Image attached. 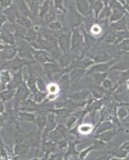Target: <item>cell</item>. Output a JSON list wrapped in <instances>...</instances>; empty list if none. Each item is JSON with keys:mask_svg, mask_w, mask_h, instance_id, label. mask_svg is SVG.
<instances>
[{"mask_svg": "<svg viewBox=\"0 0 129 160\" xmlns=\"http://www.w3.org/2000/svg\"><path fill=\"white\" fill-rule=\"evenodd\" d=\"M0 35H1V41L8 45H15V37L13 31L10 28V22H6L1 29H0Z\"/></svg>", "mask_w": 129, "mask_h": 160, "instance_id": "6da1fadb", "label": "cell"}, {"mask_svg": "<svg viewBox=\"0 0 129 160\" xmlns=\"http://www.w3.org/2000/svg\"><path fill=\"white\" fill-rule=\"evenodd\" d=\"M17 55H18V48L15 45L10 46L7 49L0 51V58L3 61L14 59L17 56Z\"/></svg>", "mask_w": 129, "mask_h": 160, "instance_id": "7a4b0ae2", "label": "cell"}, {"mask_svg": "<svg viewBox=\"0 0 129 160\" xmlns=\"http://www.w3.org/2000/svg\"><path fill=\"white\" fill-rule=\"evenodd\" d=\"M13 75H11V71L8 69H1L0 70V85H1V90L7 89L8 84L11 82Z\"/></svg>", "mask_w": 129, "mask_h": 160, "instance_id": "3957f363", "label": "cell"}, {"mask_svg": "<svg viewBox=\"0 0 129 160\" xmlns=\"http://www.w3.org/2000/svg\"><path fill=\"white\" fill-rule=\"evenodd\" d=\"M2 13L7 16L8 20L10 22H11V23H14L15 22H16V19L19 17L17 7L14 3H13V5L11 6L10 8L3 10V11H2Z\"/></svg>", "mask_w": 129, "mask_h": 160, "instance_id": "277c9868", "label": "cell"}, {"mask_svg": "<svg viewBox=\"0 0 129 160\" xmlns=\"http://www.w3.org/2000/svg\"><path fill=\"white\" fill-rule=\"evenodd\" d=\"M23 82V75H22V70L20 69L15 73V75L12 76L11 82L8 84L7 89H11L16 91L18 89V88L19 87L21 84Z\"/></svg>", "mask_w": 129, "mask_h": 160, "instance_id": "5b68a950", "label": "cell"}, {"mask_svg": "<svg viewBox=\"0 0 129 160\" xmlns=\"http://www.w3.org/2000/svg\"><path fill=\"white\" fill-rule=\"evenodd\" d=\"M15 90L6 89L0 92V98L3 102H8L12 101L15 95Z\"/></svg>", "mask_w": 129, "mask_h": 160, "instance_id": "8992f818", "label": "cell"}, {"mask_svg": "<svg viewBox=\"0 0 129 160\" xmlns=\"http://www.w3.org/2000/svg\"><path fill=\"white\" fill-rule=\"evenodd\" d=\"M27 139H28L30 145L33 146V147L38 148L39 146L40 138H39L38 133L35 131H32L30 133H28V135H27Z\"/></svg>", "mask_w": 129, "mask_h": 160, "instance_id": "52a82bcc", "label": "cell"}, {"mask_svg": "<svg viewBox=\"0 0 129 160\" xmlns=\"http://www.w3.org/2000/svg\"><path fill=\"white\" fill-rule=\"evenodd\" d=\"M18 119L23 122H32L35 119V116L24 111H19L18 114Z\"/></svg>", "mask_w": 129, "mask_h": 160, "instance_id": "ba28073f", "label": "cell"}, {"mask_svg": "<svg viewBox=\"0 0 129 160\" xmlns=\"http://www.w3.org/2000/svg\"><path fill=\"white\" fill-rule=\"evenodd\" d=\"M93 127L90 124H84L79 127V132L82 135H88L91 132Z\"/></svg>", "mask_w": 129, "mask_h": 160, "instance_id": "9c48e42d", "label": "cell"}, {"mask_svg": "<svg viewBox=\"0 0 129 160\" xmlns=\"http://www.w3.org/2000/svg\"><path fill=\"white\" fill-rule=\"evenodd\" d=\"M47 89L48 92L50 93V95H56L59 91V88L58 85L55 83H50L49 85L47 86Z\"/></svg>", "mask_w": 129, "mask_h": 160, "instance_id": "30bf717a", "label": "cell"}, {"mask_svg": "<svg viewBox=\"0 0 129 160\" xmlns=\"http://www.w3.org/2000/svg\"><path fill=\"white\" fill-rule=\"evenodd\" d=\"M13 3H14L13 0H0V7L3 8V10L10 8L13 5Z\"/></svg>", "mask_w": 129, "mask_h": 160, "instance_id": "8fae6325", "label": "cell"}, {"mask_svg": "<svg viewBox=\"0 0 129 160\" xmlns=\"http://www.w3.org/2000/svg\"><path fill=\"white\" fill-rule=\"evenodd\" d=\"M16 22H18L19 25L24 26V27H27V26L30 25L29 21H28L26 18H24V17H20V16L18 17V18L16 19Z\"/></svg>", "mask_w": 129, "mask_h": 160, "instance_id": "7c38bea8", "label": "cell"}, {"mask_svg": "<svg viewBox=\"0 0 129 160\" xmlns=\"http://www.w3.org/2000/svg\"><path fill=\"white\" fill-rule=\"evenodd\" d=\"M7 21H8V18L2 13V15H0V29L3 27V25L7 22Z\"/></svg>", "mask_w": 129, "mask_h": 160, "instance_id": "4fadbf2b", "label": "cell"}, {"mask_svg": "<svg viewBox=\"0 0 129 160\" xmlns=\"http://www.w3.org/2000/svg\"><path fill=\"white\" fill-rule=\"evenodd\" d=\"M100 31H101V28H100V27H99V26H97V25L93 26L92 28H91V32H92L93 34H95V35L100 34Z\"/></svg>", "mask_w": 129, "mask_h": 160, "instance_id": "5bb4252c", "label": "cell"}, {"mask_svg": "<svg viewBox=\"0 0 129 160\" xmlns=\"http://www.w3.org/2000/svg\"><path fill=\"white\" fill-rule=\"evenodd\" d=\"M6 111L5 106H4V102H3L1 98H0V114H4Z\"/></svg>", "mask_w": 129, "mask_h": 160, "instance_id": "9a60e30c", "label": "cell"}, {"mask_svg": "<svg viewBox=\"0 0 129 160\" xmlns=\"http://www.w3.org/2000/svg\"><path fill=\"white\" fill-rule=\"evenodd\" d=\"M10 46L11 45H8V44H6L4 42H3L2 41H0V51H3V50L7 49L8 48H9Z\"/></svg>", "mask_w": 129, "mask_h": 160, "instance_id": "2e32d148", "label": "cell"}, {"mask_svg": "<svg viewBox=\"0 0 129 160\" xmlns=\"http://www.w3.org/2000/svg\"><path fill=\"white\" fill-rule=\"evenodd\" d=\"M60 155H53L48 160H61Z\"/></svg>", "mask_w": 129, "mask_h": 160, "instance_id": "e0dca14e", "label": "cell"}, {"mask_svg": "<svg viewBox=\"0 0 129 160\" xmlns=\"http://www.w3.org/2000/svg\"><path fill=\"white\" fill-rule=\"evenodd\" d=\"M30 160H47V157H46V158H32V159H30Z\"/></svg>", "mask_w": 129, "mask_h": 160, "instance_id": "ac0fdd59", "label": "cell"}, {"mask_svg": "<svg viewBox=\"0 0 129 160\" xmlns=\"http://www.w3.org/2000/svg\"><path fill=\"white\" fill-rule=\"evenodd\" d=\"M0 160H3V156L1 155V153H0Z\"/></svg>", "mask_w": 129, "mask_h": 160, "instance_id": "d6986e66", "label": "cell"}, {"mask_svg": "<svg viewBox=\"0 0 129 160\" xmlns=\"http://www.w3.org/2000/svg\"><path fill=\"white\" fill-rule=\"evenodd\" d=\"M3 11V8H1V7H0V12H2Z\"/></svg>", "mask_w": 129, "mask_h": 160, "instance_id": "ffe728a7", "label": "cell"}, {"mask_svg": "<svg viewBox=\"0 0 129 160\" xmlns=\"http://www.w3.org/2000/svg\"><path fill=\"white\" fill-rule=\"evenodd\" d=\"M0 41H1V35H0Z\"/></svg>", "mask_w": 129, "mask_h": 160, "instance_id": "44dd1931", "label": "cell"}, {"mask_svg": "<svg viewBox=\"0 0 129 160\" xmlns=\"http://www.w3.org/2000/svg\"><path fill=\"white\" fill-rule=\"evenodd\" d=\"M2 15V12H0V15Z\"/></svg>", "mask_w": 129, "mask_h": 160, "instance_id": "7402d4cb", "label": "cell"}, {"mask_svg": "<svg viewBox=\"0 0 129 160\" xmlns=\"http://www.w3.org/2000/svg\"><path fill=\"white\" fill-rule=\"evenodd\" d=\"M126 160H129V158H128V159H126Z\"/></svg>", "mask_w": 129, "mask_h": 160, "instance_id": "603a6c76", "label": "cell"}, {"mask_svg": "<svg viewBox=\"0 0 129 160\" xmlns=\"http://www.w3.org/2000/svg\"><path fill=\"white\" fill-rule=\"evenodd\" d=\"M0 70H1V69H0Z\"/></svg>", "mask_w": 129, "mask_h": 160, "instance_id": "cb8c5ba5", "label": "cell"}]
</instances>
